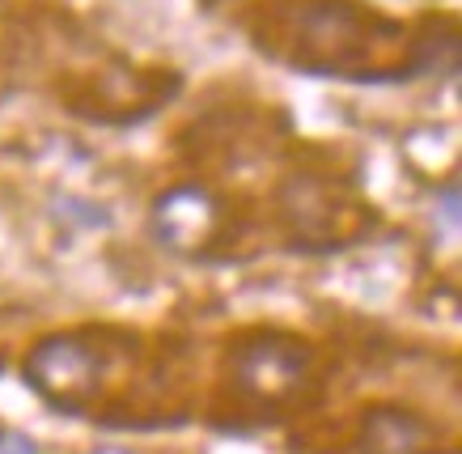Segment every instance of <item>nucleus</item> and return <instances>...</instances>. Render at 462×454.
<instances>
[{
	"label": "nucleus",
	"instance_id": "423d86ee",
	"mask_svg": "<svg viewBox=\"0 0 462 454\" xmlns=\"http://www.w3.org/2000/svg\"><path fill=\"white\" fill-rule=\"evenodd\" d=\"M182 89L179 69H162V64H132L124 56H111L89 69H72L56 86L60 107L81 115L89 124L102 128H132L153 119L162 107Z\"/></svg>",
	"mask_w": 462,
	"mask_h": 454
},
{
	"label": "nucleus",
	"instance_id": "20e7f679",
	"mask_svg": "<svg viewBox=\"0 0 462 454\" xmlns=\"http://www.w3.org/2000/svg\"><path fill=\"white\" fill-rule=\"evenodd\" d=\"M272 226L289 251L331 255L369 238L378 229V208L361 191L356 171H344L327 149L293 144L272 187Z\"/></svg>",
	"mask_w": 462,
	"mask_h": 454
},
{
	"label": "nucleus",
	"instance_id": "9d476101",
	"mask_svg": "<svg viewBox=\"0 0 462 454\" xmlns=\"http://www.w3.org/2000/svg\"><path fill=\"white\" fill-rule=\"evenodd\" d=\"M89 454H144V450H132V446H94Z\"/></svg>",
	"mask_w": 462,
	"mask_h": 454
},
{
	"label": "nucleus",
	"instance_id": "7ed1b4c3",
	"mask_svg": "<svg viewBox=\"0 0 462 454\" xmlns=\"http://www.w3.org/2000/svg\"><path fill=\"white\" fill-rule=\"evenodd\" d=\"M327 386L319 344L289 327H242L221 348L212 386V425L267 429L319 403Z\"/></svg>",
	"mask_w": 462,
	"mask_h": 454
},
{
	"label": "nucleus",
	"instance_id": "f03ea898",
	"mask_svg": "<svg viewBox=\"0 0 462 454\" xmlns=\"http://www.w3.org/2000/svg\"><path fill=\"white\" fill-rule=\"evenodd\" d=\"M22 378L51 412L111 429H174L196 403L187 344L115 323L39 336L22 357Z\"/></svg>",
	"mask_w": 462,
	"mask_h": 454
},
{
	"label": "nucleus",
	"instance_id": "1a4fd4ad",
	"mask_svg": "<svg viewBox=\"0 0 462 454\" xmlns=\"http://www.w3.org/2000/svg\"><path fill=\"white\" fill-rule=\"evenodd\" d=\"M0 454H39V450L26 438H0Z\"/></svg>",
	"mask_w": 462,
	"mask_h": 454
},
{
	"label": "nucleus",
	"instance_id": "0eeeda50",
	"mask_svg": "<svg viewBox=\"0 0 462 454\" xmlns=\"http://www.w3.org/2000/svg\"><path fill=\"white\" fill-rule=\"evenodd\" d=\"M356 454H458L433 416L407 403H365L352 429Z\"/></svg>",
	"mask_w": 462,
	"mask_h": 454
},
{
	"label": "nucleus",
	"instance_id": "6e6552de",
	"mask_svg": "<svg viewBox=\"0 0 462 454\" xmlns=\"http://www.w3.org/2000/svg\"><path fill=\"white\" fill-rule=\"evenodd\" d=\"M22 43H26V30H22L17 14L0 5V89L9 86V77L22 64Z\"/></svg>",
	"mask_w": 462,
	"mask_h": 454
},
{
	"label": "nucleus",
	"instance_id": "9b49d317",
	"mask_svg": "<svg viewBox=\"0 0 462 454\" xmlns=\"http://www.w3.org/2000/svg\"><path fill=\"white\" fill-rule=\"evenodd\" d=\"M208 5H212V0H208Z\"/></svg>",
	"mask_w": 462,
	"mask_h": 454
},
{
	"label": "nucleus",
	"instance_id": "f257e3e1",
	"mask_svg": "<svg viewBox=\"0 0 462 454\" xmlns=\"http://www.w3.org/2000/svg\"><path fill=\"white\" fill-rule=\"evenodd\" d=\"M242 30L263 60L306 77L391 86L458 69V17L386 14L369 0H251Z\"/></svg>",
	"mask_w": 462,
	"mask_h": 454
},
{
	"label": "nucleus",
	"instance_id": "39448f33",
	"mask_svg": "<svg viewBox=\"0 0 462 454\" xmlns=\"http://www.w3.org/2000/svg\"><path fill=\"white\" fill-rule=\"evenodd\" d=\"M149 221H153V238L191 264H229L251 255L242 246L251 238V208L204 179L166 187L153 199Z\"/></svg>",
	"mask_w": 462,
	"mask_h": 454
}]
</instances>
